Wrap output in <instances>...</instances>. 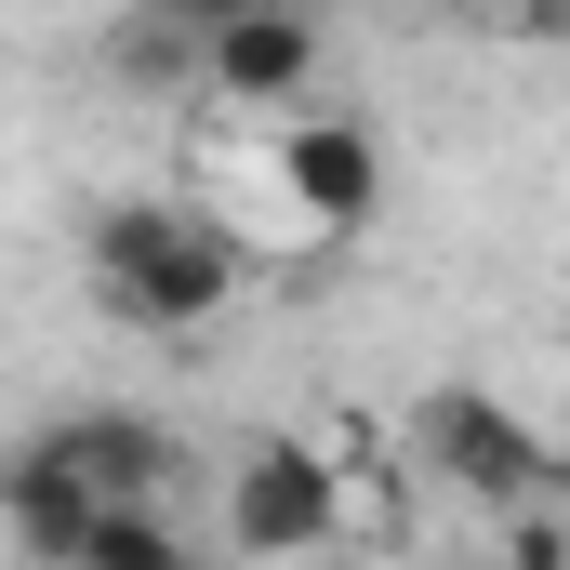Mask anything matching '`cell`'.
I'll list each match as a JSON object with an SVG mask.
<instances>
[{
	"label": "cell",
	"instance_id": "cell-1",
	"mask_svg": "<svg viewBox=\"0 0 570 570\" xmlns=\"http://www.w3.org/2000/svg\"><path fill=\"white\" fill-rule=\"evenodd\" d=\"M94 292L134 332H199L239 292V239L213 213H173V199H107L94 213Z\"/></svg>",
	"mask_w": 570,
	"mask_h": 570
},
{
	"label": "cell",
	"instance_id": "cell-2",
	"mask_svg": "<svg viewBox=\"0 0 570 570\" xmlns=\"http://www.w3.org/2000/svg\"><path fill=\"white\" fill-rule=\"evenodd\" d=\"M332 531H345V478L305 438H253L226 464V544L239 558H318Z\"/></svg>",
	"mask_w": 570,
	"mask_h": 570
},
{
	"label": "cell",
	"instance_id": "cell-3",
	"mask_svg": "<svg viewBox=\"0 0 570 570\" xmlns=\"http://www.w3.org/2000/svg\"><path fill=\"white\" fill-rule=\"evenodd\" d=\"M412 451H425L451 491H478V504H531L544 478H558V451L518 425V412H491V399H425V425H412Z\"/></svg>",
	"mask_w": 570,
	"mask_h": 570
},
{
	"label": "cell",
	"instance_id": "cell-4",
	"mask_svg": "<svg viewBox=\"0 0 570 570\" xmlns=\"http://www.w3.org/2000/svg\"><path fill=\"white\" fill-rule=\"evenodd\" d=\"M199 80H213L226 107H292V94L318 80V27H305L292 0H253V13H226V27L199 40Z\"/></svg>",
	"mask_w": 570,
	"mask_h": 570
},
{
	"label": "cell",
	"instance_id": "cell-5",
	"mask_svg": "<svg viewBox=\"0 0 570 570\" xmlns=\"http://www.w3.org/2000/svg\"><path fill=\"white\" fill-rule=\"evenodd\" d=\"M279 199L318 226V239H345V226H372V199H385V159L358 120H292L279 134Z\"/></svg>",
	"mask_w": 570,
	"mask_h": 570
},
{
	"label": "cell",
	"instance_id": "cell-6",
	"mask_svg": "<svg viewBox=\"0 0 570 570\" xmlns=\"http://www.w3.org/2000/svg\"><path fill=\"white\" fill-rule=\"evenodd\" d=\"M0 531H13L27 558H80V531H94V478H80L53 438H27V451L0 464Z\"/></svg>",
	"mask_w": 570,
	"mask_h": 570
},
{
	"label": "cell",
	"instance_id": "cell-7",
	"mask_svg": "<svg viewBox=\"0 0 570 570\" xmlns=\"http://www.w3.org/2000/svg\"><path fill=\"white\" fill-rule=\"evenodd\" d=\"M53 451H67L94 491H159V478H173V438L146 425V412H67Z\"/></svg>",
	"mask_w": 570,
	"mask_h": 570
},
{
	"label": "cell",
	"instance_id": "cell-8",
	"mask_svg": "<svg viewBox=\"0 0 570 570\" xmlns=\"http://www.w3.org/2000/svg\"><path fill=\"white\" fill-rule=\"evenodd\" d=\"M173 544H186V531H173L146 491H94V531H80V558H107V570H159Z\"/></svg>",
	"mask_w": 570,
	"mask_h": 570
},
{
	"label": "cell",
	"instance_id": "cell-9",
	"mask_svg": "<svg viewBox=\"0 0 570 570\" xmlns=\"http://www.w3.org/2000/svg\"><path fill=\"white\" fill-rule=\"evenodd\" d=\"M504 558H518V570H558V558H570V518H531V504H504Z\"/></svg>",
	"mask_w": 570,
	"mask_h": 570
},
{
	"label": "cell",
	"instance_id": "cell-10",
	"mask_svg": "<svg viewBox=\"0 0 570 570\" xmlns=\"http://www.w3.org/2000/svg\"><path fill=\"white\" fill-rule=\"evenodd\" d=\"M159 13H173L186 40H213V27H226V13H253V0H159Z\"/></svg>",
	"mask_w": 570,
	"mask_h": 570
},
{
	"label": "cell",
	"instance_id": "cell-11",
	"mask_svg": "<svg viewBox=\"0 0 570 570\" xmlns=\"http://www.w3.org/2000/svg\"><path fill=\"white\" fill-rule=\"evenodd\" d=\"M518 13H531V27H570V0H518Z\"/></svg>",
	"mask_w": 570,
	"mask_h": 570
}]
</instances>
